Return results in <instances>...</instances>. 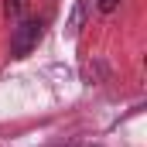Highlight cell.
I'll use <instances>...</instances> for the list:
<instances>
[{
	"mask_svg": "<svg viewBox=\"0 0 147 147\" xmlns=\"http://www.w3.org/2000/svg\"><path fill=\"white\" fill-rule=\"evenodd\" d=\"M38 34H41V24H38V21H24V24L17 28V38H14V55H24V51L38 41Z\"/></svg>",
	"mask_w": 147,
	"mask_h": 147,
	"instance_id": "6da1fadb",
	"label": "cell"
},
{
	"mask_svg": "<svg viewBox=\"0 0 147 147\" xmlns=\"http://www.w3.org/2000/svg\"><path fill=\"white\" fill-rule=\"evenodd\" d=\"M21 7H24V0H7V14H21Z\"/></svg>",
	"mask_w": 147,
	"mask_h": 147,
	"instance_id": "7a4b0ae2",
	"label": "cell"
},
{
	"mask_svg": "<svg viewBox=\"0 0 147 147\" xmlns=\"http://www.w3.org/2000/svg\"><path fill=\"white\" fill-rule=\"evenodd\" d=\"M116 3H120V0H99V10L110 14V10H116Z\"/></svg>",
	"mask_w": 147,
	"mask_h": 147,
	"instance_id": "3957f363",
	"label": "cell"
}]
</instances>
